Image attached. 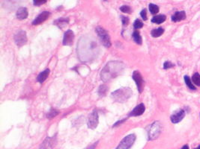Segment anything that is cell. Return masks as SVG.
<instances>
[{"label": "cell", "instance_id": "1", "mask_svg": "<svg viewBox=\"0 0 200 149\" xmlns=\"http://www.w3.org/2000/svg\"><path fill=\"white\" fill-rule=\"evenodd\" d=\"M125 67V65L122 62H119V61L109 62L102 69L100 72V78L104 82H106L119 76L123 72Z\"/></svg>", "mask_w": 200, "mask_h": 149}, {"label": "cell", "instance_id": "2", "mask_svg": "<svg viewBox=\"0 0 200 149\" xmlns=\"http://www.w3.org/2000/svg\"><path fill=\"white\" fill-rule=\"evenodd\" d=\"M132 90L128 87H123L119 89L113 93H112L111 97L116 102L123 103L127 101L132 95Z\"/></svg>", "mask_w": 200, "mask_h": 149}, {"label": "cell", "instance_id": "3", "mask_svg": "<svg viewBox=\"0 0 200 149\" xmlns=\"http://www.w3.org/2000/svg\"><path fill=\"white\" fill-rule=\"evenodd\" d=\"M148 138L149 140H154L158 138L161 133L162 127L159 122H154L147 127Z\"/></svg>", "mask_w": 200, "mask_h": 149}, {"label": "cell", "instance_id": "4", "mask_svg": "<svg viewBox=\"0 0 200 149\" xmlns=\"http://www.w3.org/2000/svg\"><path fill=\"white\" fill-rule=\"evenodd\" d=\"M95 30H96V32H97V35H98L99 38L100 39V41H101L102 43H103V45L105 47H107V48L111 46L110 37V35L108 34L107 31L100 26L97 27Z\"/></svg>", "mask_w": 200, "mask_h": 149}, {"label": "cell", "instance_id": "5", "mask_svg": "<svg viewBox=\"0 0 200 149\" xmlns=\"http://www.w3.org/2000/svg\"><path fill=\"white\" fill-rule=\"evenodd\" d=\"M136 138V135L134 134H129L128 136L125 137L120 142V143H119V145L117 146L116 149H130L131 146L133 145V143L135 142Z\"/></svg>", "mask_w": 200, "mask_h": 149}, {"label": "cell", "instance_id": "6", "mask_svg": "<svg viewBox=\"0 0 200 149\" xmlns=\"http://www.w3.org/2000/svg\"><path fill=\"white\" fill-rule=\"evenodd\" d=\"M99 122V117H98V113L97 110H95L89 116V119H88V127L90 129H95L98 125Z\"/></svg>", "mask_w": 200, "mask_h": 149}, {"label": "cell", "instance_id": "7", "mask_svg": "<svg viewBox=\"0 0 200 149\" xmlns=\"http://www.w3.org/2000/svg\"><path fill=\"white\" fill-rule=\"evenodd\" d=\"M14 41L18 46L25 45L27 42V36L25 31H20L14 36Z\"/></svg>", "mask_w": 200, "mask_h": 149}, {"label": "cell", "instance_id": "8", "mask_svg": "<svg viewBox=\"0 0 200 149\" xmlns=\"http://www.w3.org/2000/svg\"><path fill=\"white\" fill-rule=\"evenodd\" d=\"M133 79L134 80L135 83H136V86H137V89L139 90V93H142L144 88V80L142 78V75H141L140 72L138 71H134L133 73Z\"/></svg>", "mask_w": 200, "mask_h": 149}, {"label": "cell", "instance_id": "9", "mask_svg": "<svg viewBox=\"0 0 200 149\" xmlns=\"http://www.w3.org/2000/svg\"><path fill=\"white\" fill-rule=\"evenodd\" d=\"M185 116V112L184 110H178L175 113H174L170 117V119L172 123L174 124H177V123L180 122L181 120L183 119Z\"/></svg>", "mask_w": 200, "mask_h": 149}, {"label": "cell", "instance_id": "10", "mask_svg": "<svg viewBox=\"0 0 200 149\" xmlns=\"http://www.w3.org/2000/svg\"><path fill=\"white\" fill-rule=\"evenodd\" d=\"M56 137H47L41 145V149H51L56 145Z\"/></svg>", "mask_w": 200, "mask_h": 149}, {"label": "cell", "instance_id": "11", "mask_svg": "<svg viewBox=\"0 0 200 149\" xmlns=\"http://www.w3.org/2000/svg\"><path fill=\"white\" fill-rule=\"evenodd\" d=\"M74 39V32L71 30H67L65 31L63 37V44L64 46H71Z\"/></svg>", "mask_w": 200, "mask_h": 149}, {"label": "cell", "instance_id": "12", "mask_svg": "<svg viewBox=\"0 0 200 149\" xmlns=\"http://www.w3.org/2000/svg\"><path fill=\"white\" fill-rule=\"evenodd\" d=\"M50 13L48 12V11H44V12L41 13V14H40L39 15H38V17H36L34 20H33L32 25H39V24L42 23V22H44V21L47 20V19L50 17Z\"/></svg>", "mask_w": 200, "mask_h": 149}, {"label": "cell", "instance_id": "13", "mask_svg": "<svg viewBox=\"0 0 200 149\" xmlns=\"http://www.w3.org/2000/svg\"><path fill=\"white\" fill-rule=\"evenodd\" d=\"M145 110V107L144 104L141 103V104H138L129 114V116H139L142 115L144 114Z\"/></svg>", "mask_w": 200, "mask_h": 149}, {"label": "cell", "instance_id": "14", "mask_svg": "<svg viewBox=\"0 0 200 149\" xmlns=\"http://www.w3.org/2000/svg\"><path fill=\"white\" fill-rule=\"evenodd\" d=\"M186 19V14L185 11H178L172 16V20L173 22H179Z\"/></svg>", "mask_w": 200, "mask_h": 149}, {"label": "cell", "instance_id": "15", "mask_svg": "<svg viewBox=\"0 0 200 149\" xmlns=\"http://www.w3.org/2000/svg\"><path fill=\"white\" fill-rule=\"evenodd\" d=\"M17 17L20 20H25L28 17V11L26 8H21L17 10Z\"/></svg>", "mask_w": 200, "mask_h": 149}, {"label": "cell", "instance_id": "16", "mask_svg": "<svg viewBox=\"0 0 200 149\" xmlns=\"http://www.w3.org/2000/svg\"><path fill=\"white\" fill-rule=\"evenodd\" d=\"M49 74H50V69H47L44 71H43L42 72L38 74V78H37V81H38L39 83H43L48 77Z\"/></svg>", "mask_w": 200, "mask_h": 149}, {"label": "cell", "instance_id": "17", "mask_svg": "<svg viewBox=\"0 0 200 149\" xmlns=\"http://www.w3.org/2000/svg\"><path fill=\"white\" fill-rule=\"evenodd\" d=\"M166 16L160 14V15H158L154 17L152 19V22L156 24H160L164 22V21L166 20Z\"/></svg>", "mask_w": 200, "mask_h": 149}, {"label": "cell", "instance_id": "18", "mask_svg": "<svg viewBox=\"0 0 200 149\" xmlns=\"http://www.w3.org/2000/svg\"><path fill=\"white\" fill-rule=\"evenodd\" d=\"M69 22L68 19L66 18H60L54 22V24L59 27V28H63L65 25H67Z\"/></svg>", "mask_w": 200, "mask_h": 149}, {"label": "cell", "instance_id": "19", "mask_svg": "<svg viewBox=\"0 0 200 149\" xmlns=\"http://www.w3.org/2000/svg\"><path fill=\"white\" fill-rule=\"evenodd\" d=\"M164 32V29L162 28H155V29L152 30V32H151V34L153 37H158L162 35Z\"/></svg>", "mask_w": 200, "mask_h": 149}, {"label": "cell", "instance_id": "20", "mask_svg": "<svg viewBox=\"0 0 200 149\" xmlns=\"http://www.w3.org/2000/svg\"><path fill=\"white\" fill-rule=\"evenodd\" d=\"M133 41L139 45L142 44V37H141L140 34L138 31H134L133 34Z\"/></svg>", "mask_w": 200, "mask_h": 149}, {"label": "cell", "instance_id": "21", "mask_svg": "<svg viewBox=\"0 0 200 149\" xmlns=\"http://www.w3.org/2000/svg\"><path fill=\"white\" fill-rule=\"evenodd\" d=\"M185 84H186V85L188 86V87H189L190 89H191V90H196V87H194L193 84V81H191L189 76H188V75H185Z\"/></svg>", "mask_w": 200, "mask_h": 149}, {"label": "cell", "instance_id": "22", "mask_svg": "<svg viewBox=\"0 0 200 149\" xmlns=\"http://www.w3.org/2000/svg\"><path fill=\"white\" fill-rule=\"evenodd\" d=\"M192 81L196 85L198 86V87H200V74H199L197 72L193 74V75L192 77Z\"/></svg>", "mask_w": 200, "mask_h": 149}, {"label": "cell", "instance_id": "23", "mask_svg": "<svg viewBox=\"0 0 200 149\" xmlns=\"http://www.w3.org/2000/svg\"><path fill=\"white\" fill-rule=\"evenodd\" d=\"M108 88L106 85H100V87L98 89V94L100 96L103 97L106 94V92H107Z\"/></svg>", "mask_w": 200, "mask_h": 149}, {"label": "cell", "instance_id": "24", "mask_svg": "<svg viewBox=\"0 0 200 149\" xmlns=\"http://www.w3.org/2000/svg\"><path fill=\"white\" fill-rule=\"evenodd\" d=\"M149 11L152 14H156L159 12V7L155 4H150L149 5Z\"/></svg>", "mask_w": 200, "mask_h": 149}, {"label": "cell", "instance_id": "25", "mask_svg": "<svg viewBox=\"0 0 200 149\" xmlns=\"http://www.w3.org/2000/svg\"><path fill=\"white\" fill-rule=\"evenodd\" d=\"M59 114V112L56 110H50V111L47 114V117L49 119H52L53 117H55L56 116H57Z\"/></svg>", "mask_w": 200, "mask_h": 149}, {"label": "cell", "instance_id": "26", "mask_svg": "<svg viewBox=\"0 0 200 149\" xmlns=\"http://www.w3.org/2000/svg\"><path fill=\"white\" fill-rule=\"evenodd\" d=\"M120 11L123 13H125V14H130L131 13V8L127 5H123L120 8Z\"/></svg>", "mask_w": 200, "mask_h": 149}, {"label": "cell", "instance_id": "27", "mask_svg": "<svg viewBox=\"0 0 200 149\" xmlns=\"http://www.w3.org/2000/svg\"><path fill=\"white\" fill-rule=\"evenodd\" d=\"M143 26V23H142V21H140L139 20H136L133 23V27L135 28H141Z\"/></svg>", "mask_w": 200, "mask_h": 149}, {"label": "cell", "instance_id": "28", "mask_svg": "<svg viewBox=\"0 0 200 149\" xmlns=\"http://www.w3.org/2000/svg\"><path fill=\"white\" fill-rule=\"evenodd\" d=\"M47 0H33V2H34V5L36 6H39V5H44L47 2Z\"/></svg>", "mask_w": 200, "mask_h": 149}, {"label": "cell", "instance_id": "29", "mask_svg": "<svg viewBox=\"0 0 200 149\" xmlns=\"http://www.w3.org/2000/svg\"><path fill=\"white\" fill-rule=\"evenodd\" d=\"M174 64H172V63L169 62V61H166V62L164 63V64H163V69H170L172 68V67H174Z\"/></svg>", "mask_w": 200, "mask_h": 149}, {"label": "cell", "instance_id": "30", "mask_svg": "<svg viewBox=\"0 0 200 149\" xmlns=\"http://www.w3.org/2000/svg\"><path fill=\"white\" fill-rule=\"evenodd\" d=\"M140 15L143 20H147V12H146V10L145 9H143L141 11Z\"/></svg>", "mask_w": 200, "mask_h": 149}, {"label": "cell", "instance_id": "31", "mask_svg": "<svg viewBox=\"0 0 200 149\" xmlns=\"http://www.w3.org/2000/svg\"><path fill=\"white\" fill-rule=\"evenodd\" d=\"M122 24H123V25H127V24L129 23L128 17H122Z\"/></svg>", "mask_w": 200, "mask_h": 149}, {"label": "cell", "instance_id": "32", "mask_svg": "<svg viewBox=\"0 0 200 149\" xmlns=\"http://www.w3.org/2000/svg\"><path fill=\"white\" fill-rule=\"evenodd\" d=\"M97 142L95 143V144L92 145H90V146H89L88 148H86V149H95V148L96 145H97Z\"/></svg>", "mask_w": 200, "mask_h": 149}, {"label": "cell", "instance_id": "33", "mask_svg": "<svg viewBox=\"0 0 200 149\" xmlns=\"http://www.w3.org/2000/svg\"><path fill=\"white\" fill-rule=\"evenodd\" d=\"M181 149H189V146H188V145H185L181 148Z\"/></svg>", "mask_w": 200, "mask_h": 149}, {"label": "cell", "instance_id": "34", "mask_svg": "<svg viewBox=\"0 0 200 149\" xmlns=\"http://www.w3.org/2000/svg\"><path fill=\"white\" fill-rule=\"evenodd\" d=\"M195 149H200V145H199L198 147H197V148H196Z\"/></svg>", "mask_w": 200, "mask_h": 149}]
</instances>
